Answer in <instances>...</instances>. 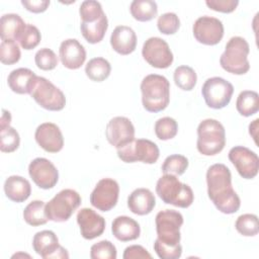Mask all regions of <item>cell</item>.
<instances>
[{"instance_id":"60d3db41","label":"cell","mask_w":259,"mask_h":259,"mask_svg":"<svg viewBox=\"0 0 259 259\" xmlns=\"http://www.w3.org/2000/svg\"><path fill=\"white\" fill-rule=\"evenodd\" d=\"M157 26L163 34H174L180 27V20L175 13L167 12L159 16Z\"/></svg>"},{"instance_id":"ee69618b","label":"cell","mask_w":259,"mask_h":259,"mask_svg":"<svg viewBox=\"0 0 259 259\" xmlns=\"http://www.w3.org/2000/svg\"><path fill=\"white\" fill-rule=\"evenodd\" d=\"M205 4L211 10L223 12V13H231L233 12L238 4V0H206Z\"/></svg>"},{"instance_id":"f1b7e54d","label":"cell","mask_w":259,"mask_h":259,"mask_svg":"<svg viewBox=\"0 0 259 259\" xmlns=\"http://www.w3.org/2000/svg\"><path fill=\"white\" fill-rule=\"evenodd\" d=\"M236 108L243 116H251L259 110V95L253 90L242 91L237 98Z\"/></svg>"},{"instance_id":"ac0fdd59","label":"cell","mask_w":259,"mask_h":259,"mask_svg":"<svg viewBox=\"0 0 259 259\" xmlns=\"http://www.w3.org/2000/svg\"><path fill=\"white\" fill-rule=\"evenodd\" d=\"M38 146L49 153H58L63 149L64 138L60 127L53 122L39 124L34 133Z\"/></svg>"},{"instance_id":"d6a6232c","label":"cell","mask_w":259,"mask_h":259,"mask_svg":"<svg viewBox=\"0 0 259 259\" xmlns=\"http://www.w3.org/2000/svg\"><path fill=\"white\" fill-rule=\"evenodd\" d=\"M235 228L245 237H254L259 232L258 217L253 213L241 214L235 223Z\"/></svg>"},{"instance_id":"e0dca14e","label":"cell","mask_w":259,"mask_h":259,"mask_svg":"<svg viewBox=\"0 0 259 259\" xmlns=\"http://www.w3.org/2000/svg\"><path fill=\"white\" fill-rule=\"evenodd\" d=\"M105 135L108 143L117 149L135 139V126L127 117L115 116L108 121Z\"/></svg>"},{"instance_id":"9a60e30c","label":"cell","mask_w":259,"mask_h":259,"mask_svg":"<svg viewBox=\"0 0 259 259\" xmlns=\"http://www.w3.org/2000/svg\"><path fill=\"white\" fill-rule=\"evenodd\" d=\"M229 160L244 179H253L258 174L259 158L255 152L246 147L236 146L232 148L229 152Z\"/></svg>"},{"instance_id":"277c9868","label":"cell","mask_w":259,"mask_h":259,"mask_svg":"<svg viewBox=\"0 0 259 259\" xmlns=\"http://www.w3.org/2000/svg\"><path fill=\"white\" fill-rule=\"evenodd\" d=\"M226 146V132L224 125L213 118L200 121L197 126V151L204 156H214Z\"/></svg>"},{"instance_id":"ffe728a7","label":"cell","mask_w":259,"mask_h":259,"mask_svg":"<svg viewBox=\"0 0 259 259\" xmlns=\"http://www.w3.org/2000/svg\"><path fill=\"white\" fill-rule=\"evenodd\" d=\"M59 54L64 67L70 70L79 69L86 60V51L76 38L63 40L60 46Z\"/></svg>"},{"instance_id":"f6af8a7d","label":"cell","mask_w":259,"mask_h":259,"mask_svg":"<svg viewBox=\"0 0 259 259\" xmlns=\"http://www.w3.org/2000/svg\"><path fill=\"white\" fill-rule=\"evenodd\" d=\"M123 259H144V258H152V255L143 247L140 245H132L124 249Z\"/></svg>"},{"instance_id":"d4e9b609","label":"cell","mask_w":259,"mask_h":259,"mask_svg":"<svg viewBox=\"0 0 259 259\" xmlns=\"http://www.w3.org/2000/svg\"><path fill=\"white\" fill-rule=\"evenodd\" d=\"M25 26L26 23L18 14H4L0 19V37L2 40L12 39L18 41Z\"/></svg>"},{"instance_id":"74e56055","label":"cell","mask_w":259,"mask_h":259,"mask_svg":"<svg viewBox=\"0 0 259 259\" xmlns=\"http://www.w3.org/2000/svg\"><path fill=\"white\" fill-rule=\"evenodd\" d=\"M79 13L82 22H94L104 14L101 4L94 0L83 1L80 5Z\"/></svg>"},{"instance_id":"8d00e7d4","label":"cell","mask_w":259,"mask_h":259,"mask_svg":"<svg viewBox=\"0 0 259 259\" xmlns=\"http://www.w3.org/2000/svg\"><path fill=\"white\" fill-rule=\"evenodd\" d=\"M20 138L15 128L7 126L0 130V150L4 153H11L18 149Z\"/></svg>"},{"instance_id":"7a4b0ae2","label":"cell","mask_w":259,"mask_h":259,"mask_svg":"<svg viewBox=\"0 0 259 259\" xmlns=\"http://www.w3.org/2000/svg\"><path fill=\"white\" fill-rule=\"evenodd\" d=\"M142 103L149 112L164 110L170 101V83L162 75H147L141 83Z\"/></svg>"},{"instance_id":"8992f818","label":"cell","mask_w":259,"mask_h":259,"mask_svg":"<svg viewBox=\"0 0 259 259\" xmlns=\"http://www.w3.org/2000/svg\"><path fill=\"white\" fill-rule=\"evenodd\" d=\"M29 95L47 110L60 111L66 105L65 94L45 77L35 76L29 89Z\"/></svg>"},{"instance_id":"4dcf8cb0","label":"cell","mask_w":259,"mask_h":259,"mask_svg":"<svg viewBox=\"0 0 259 259\" xmlns=\"http://www.w3.org/2000/svg\"><path fill=\"white\" fill-rule=\"evenodd\" d=\"M23 219L26 224L37 227L48 223L49 219L46 213V203L41 200L29 202L23 210Z\"/></svg>"},{"instance_id":"6da1fadb","label":"cell","mask_w":259,"mask_h":259,"mask_svg":"<svg viewBox=\"0 0 259 259\" xmlns=\"http://www.w3.org/2000/svg\"><path fill=\"white\" fill-rule=\"evenodd\" d=\"M207 194L215 207L223 213L232 214L239 210L241 200L232 186V174L225 164H213L206 172Z\"/></svg>"},{"instance_id":"7c38bea8","label":"cell","mask_w":259,"mask_h":259,"mask_svg":"<svg viewBox=\"0 0 259 259\" xmlns=\"http://www.w3.org/2000/svg\"><path fill=\"white\" fill-rule=\"evenodd\" d=\"M118 194V183L111 178H102L91 192L90 202L98 210L108 211L116 205Z\"/></svg>"},{"instance_id":"9c48e42d","label":"cell","mask_w":259,"mask_h":259,"mask_svg":"<svg viewBox=\"0 0 259 259\" xmlns=\"http://www.w3.org/2000/svg\"><path fill=\"white\" fill-rule=\"evenodd\" d=\"M156 232L158 240L168 246L180 244V228L183 225L182 214L174 209L161 210L156 215Z\"/></svg>"},{"instance_id":"484cf974","label":"cell","mask_w":259,"mask_h":259,"mask_svg":"<svg viewBox=\"0 0 259 259\" xmlns=\"http://www.w3.org/2000/svg\"><path fill=\"white\" fill-rule=\"evenodd\" d=\"M35 74L27 68H18L13 70L7 78L9 88L17 94H29V89Z\"/></svg>"},{"instance_id":"cb8c5ba5","label":"cell","mask_w":259,"mask_h":259,"mask_svg":"<svg viewBox=\"0 0 259 259\" xmlns=\"http://www.w3.org/2000/svg\"><path fill=\"white\" fill-rule=\"evenodd\" d=\"M4 192L10 200L14 202H23L29 197L31 186L27 179L18 175H12L4 182Z\"/></svg>"},{"instance_id":"4316f807","label":"cell","mask_w":259,"mask_h":259,"mask_svg":"<svg viewBox=\"0 0 259 259\" xmlns=\"http://www.w3.org/2000/svg\"><path fill=\"white\" fill-rule=\"evenodd\" d=\"M108 27V20L105 13L94 22H82L80 25V29L83 37L89 44H97L100 42Z\"/></svg>"},{"instance_id":"f35d334b","label":"cell","mask_w":259,"mask_h":259,"mask_svg":"<svg viewBox=\"0 0 259 259\" xmlns=\"http://www.w3.org/2000/svg\"><path fill=\"white\" fill-rule=\"evenodd\" d=\"M116 256L115 246L107 240L95 243L90 248L91 259H116Z\"/></svg>"},{"instance_id":"4fadbf2b","label":"cell","mask_w":259,"mask_h":259,"mask_svg":"<svg viewBox=\"0 0 259 259\" xmlns=\"http://www.w3.org/2000/svg\"><path fill=\"white\" fill-rule=\"evenodd\" d=\"M32 248L44 259H68V251L59 244L57 235L50 230L37 232L32 239Z\"/></svg>"},{"instance_id":"ba28073f","label":"cell","mask_w":259,"mask_h":259,"mask_svg":"<svg viewBox=\"0 0 259 259\" xmlns=\"http://www.w3.org/2000/svg\"><path fill=\"white\" fill-rule=\"evenodd\" d=\"M116 150L118 158L125 163L140 161L145 164H154L158 161L160 156L158 146L147 139H134L132 142Z\"/></svg>"},{"instance_id":"bcb514c9","label":"cell","mask_w":259,"mask_h":259,"mask_svg":"<svg viewBox=\"0 0 259 259\" xmlns=\"http://www.w3.org/2000/svg\"><path fill=\"white\" fill-rule=\"evenodd\" d=\"M21 4L32 13H41L50 6V0H22Z\"/></svg>"},{"instance_id":"603a6c76","label":"cell","mask_w":259,"mask_h":259,"mask_svg":"<svg viewBox=\"0 0 259 259\" xmlns=\"http://www.w3.org/2000/svg\"><path fill=\"white\" fill-rule=\"evenodd\" d=\"M111 232L117 240L128 242L140 237L141 228L134 219L126 215H119L112 222Z\"/></svg>"},{"instance_id":"f546056e","label":"cell","mask_w":259,"mask_h":259,"mask_svg":"<svg viewBox=\"0 0 259 259\" xmlns=\"http://www.w3.org/2000/svg\"><path fill=\"white\" fill-rule=\"evenodd\" d=\"M111 72V66L107 60L98 57L91 59L85 67L87 77L94 82H102L108 78Z\"/></svg>"},{"instance_id":"7402d4cb","label":"cell","mask_w":259,"mask_h":259,"mask_svg":"<svg viewBox=\"0 0 259 259\" xmlns=\"http://www.w3.org/2000/svg\"><path fill=\"white\" fill-rule=\"evenodd\" d=\"M156 205V198L148 188L135 189L127 198V207L138 215H146L150 213Z\"/></svg>"},{"instance_id":"2e32d148","label":"cell","mask_w":259,"mask_h":259,"mask_svg":"<svg viewBox=\"0 0 259 259\" xmlns=\"http://www.w3.org/2000/svg\"><path fill=\"white\" fill-rule=\"evenodd\" d=\"M28 173L32 181L39 188L51 189L59 180V172L56 166L46 158H35L28 166Z\"/></svg>"},{"instance_id":"1f68e13d","label":"cell","mask_w":259,"mask_h":259,"mask_svg":"<svg viewBox=\"0 0 259 259\" xmlns=\"http://www.w3.org/2000/svg\"><path fill=\"white\" fill-rule=\"evenodd\" d=\"M175 84L184 91H190L194 88L197 76L195 71L189 66H179L174 71Z\"/></svg>"},{"instance_id":"5bb4252c","label":"cell","mask_w":259,"mask_h":259,"mask_svg":"<svg viewBox=\"0 0 259 259\" xmlns=\"http://www.w3.org/2000/svg\"><path fill=\"white\" fill-rule=\"evenodd\" d=\"M195 39L206 46L218 45L224 36L223 22L211 16H201L197 18L192 26Z\"/></svg>"},{"instance_id":"d590c367","label":"cell","mask_w":259,"mask_h":259,"mask_svg":"<svg viewBox=\"0 0 259 259\" xmlns=\"http://www.w3.org/2000/svg\"><path fill=\"white\" fill-rule=\"evenodd\" d=\"M21 57L20 49L15 40H2L0 45V61L4 65H13Z\"/></svg>"},{"instance_id":"52a82bcc","label":"cell","mask_w":259,"mask_h":259,"mask_svg":"<svg viewBox=\"0 0 259 259\" xmlns=\"http://www.w3.org/2000/svg\"><path fill=\"white\" fill-rule=\"evenodd\" d=\"M80 204L81 196L76 190L63 189L46 204V213L50 221L63 223L71 218Z\"/></svg>"},{"instance_id":"8fae6325","label":"cell","mask_w":259,"mask_h":259,"mask_svg":"<svg viewBox=\"0 0 259 259\" xmlns=\"http://www.w3.org/2000/svg\"><path fill=\"white\" fill-rule=\"evenodd\" d=\"M142 55L144 60L154 68L166 69L173 63V54L169 45L158 36L150 37L144 42Z\"/></svg>"},{"instance_id":"b9f144b4","label":"cell","mask_w":259,"mask_h":259,"mask_svg":"<svg viewBox=\"0 0 259 259\" xmlns=\"http://www.w3.org/2000/svg\"><path fill=\"white\" fill-rule=\"evenodd\" d=\"M40 39L41 35L38 28L32 24H26L25 29L22 32L18 41L22 49L29 51L34 49L39 44Z\"/></svg>"},{"instance_id":"30bf717a","label":"cell","mask_w":259,"mask_h":259,"mask_svg":"<svg viewBox=\"0 0 259 259\" xmlns=\"http://www.w3.org/2000/svg\"><path fill=\"white\" fill-rule=\"evenodd\" d=\"M234 93V86L221 77H211L205 80L201 88L202 97L206 105L213 109L227 106Z\"/></svg>"},{"instance_id":"83f0119b","label":"cell","mask_w":259,"mask_h":259,"mask_svg":"<svg viewBox=\"0 0 259 259\" xmlns=\"http://www.w3.org/2000/svg\"><path fill=\"white\" fill-rule=\"evenodd\" d=\"M130 11L138 21H150L157 16L158 6L153 0H134L131 3Z\"/></svg>"},{"instance_id":"ab89813d","label":"cell","mask_w":259,"mask_h":259,"mask_svg":"<svg viewBox=\"0 0 259 259\" xmlns=\"http://www.w3.org/2000/svg\"><path fill=\"white\" fill-rule=\"evenodd\" d=\"M34 62L38 69L44 71H50L57 67L58 57L51 49L42 48L35 53Z\"/></svg>"},{"instance_id":"7bdbcfd3","label":"cell","mask_w":259,"mask_h":259,"mask_svg":"<svg viewBox=\"0 0 259 259\" xmlns=\"http://www.w3.org/2000/svg\"><path fill=\"white\" fill-rule=\"evenodd\" d=\"M154 250L162 259H178L182 254V246L180 244L176 246H168L158 239H156L154 243Z\"/></svg>"},{"instance_id":"836d02e7","label":"cell","mask_w":259,"mask_h":259,"mask_svg":"<svg viewBox=\"0 0 259 259\" xmlns=\"http://www.w3.org/2000/svg\"><path fill=\"white\" fill-rule=\"evenodd\" d=\"M188 167V159L179 154H173L168 156L163 165H162V172L164 174H172L175 176L182 175Z\"/></svg>"},{"instance_id":"e575fe53","label":"cell","mask_w":259,"mask_h":259,"mask_svg":"<svg viewBox=\"0 0 259 259\" xmlns=\"http://www.w3.org/2000/svg\"><path fill=\"white\" fill-rule=\"evenodd\" d=\"M155 134L157 138L161 141H167L173 139L178 132V124L177 121L170 117L165 116L159 118L155 123Z\"/></svg>"},{"instance_id":"44dd1931","label":"cell","mask_w":259,"mask_h":259,"mask_svg":"<svg viewBox=\"0 0 259 259\" xmlns=\"http://www.w3.org/2000/svg\"><path fill=\"white\" fill-rule=\"evenodd\" d=\"M110 45L119 55L132 54L137 47V35L133 28L126 25L116 26L110 35Z\"/></svg>"},{"instance_id":"3957f363","label":"cell","mask_w":259,"mask_h":259,"mask_svg":"<svg viewBox=\"0 0 259 259\" xmlns=\"http://www.w3.org/2000/svg\"><path fill=\"white\" fill-rule=\"evenodd\" d=\"M156 192L163 202L181 208L189 207L194 199L191 187L180 182L179 179L172 174H164L158 179Z\"/></svg>"},{"instance_id":"7dc6e473","label":"cell","mask_w":259,"mask_h":259,"mask_svg":"<svg viewBox=\"0 0 259 259\" xmlns=\"http://www.w3.org/2000/svg\"><path fill=\"white\" fill-rule=\"evenodd\" d=\"M10 121H11L10 112L7 111L6 109H2V114H1V119H0L1 128H5L7 126H10Z\"/></svg>"},{"instance_id":"d6986e66","label":"cell","mask_w":259,"mask_h":259,"mask_svg":"<svg viewBox=\"0 0 259 259\" xmlns=\"http://www.w3.org/2000/svg\"><path fill=\"white\" fill-rule=\"evenodd\" d=\"M77 223L81 235L86 240L101 236L105 230V220L92 208H81L77 213Z\"/></svg>"},{"instance_id":"5b68a950","label":"cell","mask_w":259,"mask_h":259,"mask_svg":"<svg viewBox=\"0 0 259 259\" xmlns=\"http://www.w3.org/2000/svg\"><path fill=\"white\" fill-rule=\"evenodd\" d=\"M250 47L247 40L241 36H233L226 45L225 52L220 58L222 68L235 75L246 74L250 69L248 55Z\"/></svg>"}]
</instances>
